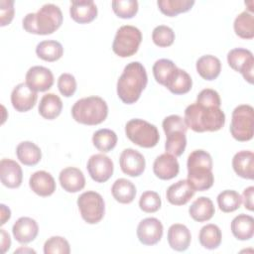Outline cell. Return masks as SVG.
Listing matches in <instances>:
<instances>
[{"label":"cell","mask_w":254,"mask_h":254,"mask_svg":"<svg viewBox=\"0 0 254 254\" xmlns=\"http://www.w3.org/2000/svg\"><path fill=\"white\" fill-rule=\"evenodd\" d=\"M165 86L174 94H185L191 89L192 80L186 70L177 67Z\"/></svg>","instance_id":"obj_29"},{"label":"cell","mask_w":254,"mask_h":254,"mask_svg":"<svg viewBox=\"0 0 254 254\" xmlns=\"http://www.w3.org/2000/svg\"><path fill=\"white\" fill-rule=\"evenodd\" d=\"M63 24V13L59 6L49 3L43 5L36 13H28L23 19L26 32L35 35H50Z\"/></svg>","instance_id":"obj_4"},{"label":"cell","mask_w":254,"mask_h":254,"mask_svg":"<svg viewBox=\"0 0 254 254\" xmlns=\"http://www.w3.org/2000/svg\"><path fill=\"white\" fill-rule=\"evenodd\" d=\"M230 228L236 239L241 241L249 240L254 234V218L251 215L241 213L232 219Z\"/></svg>","instance_id":"obj_26"},{"label":"cell","mask_w":254,"mask_h":254,"mask_svg":"<svg viewBox=\"0 0 254 254\" xmlns=\"http://www.w3.org/2000/svg\"><path fill=\"white\" fill-rule=\"evenodd\" d=\"M14 1L1 0L0 1V26L4 27L9 25L14 18Z\"/></svg>","instance_id":"obj_46"},{"label":"cell","mask_w":254,"mask_h":254,"mask_svg":"<svg viewBox=\"0 0 254 254\" xmlns=\"http://www.w3.org/2000/svg\"><path fill=\"white\" fill-rule=\"evenodd\" d=\"M69 14L73 21L79 24L92 22L97 16V7L92 0L71 1Z\"/></svg>","instance_id":"obj_20"},{"label":"cell","mask_w":254,"mask_h":254,"mask_svg":"<svg viewBox=\"0 0 254 254\" xmlns=\"http://www.w3.org/2000/svg\"><path fill=\"white\" fill-rule=\"evenodd\" d=\"M253 194H254V187H248L243 190L242 193V201L244 203L245 208L252 211L254 209V202H253Z\"/></svg>","instance_id":"obj_47"},{"label":"cell","mask_w":254,"mask_h":254,"mask_svg":"<svg viewBox=\"0 0 254 254\" xmlns=\"http://www.w3.org/2000/svg\"><path fill=\"white\" fill-rule=\"evenodd\" d=\"M148 82L146 68L139 62H131L124 67L117 81V95L125 104L135 103Z\"/></svg>","instance_id":"obj_2"},{"label":"cell","mask_w":254,"mask_h":254,"mask_svg":"<svg viewBox=\"0 0 254 254\" xmlns=\"http://www.w3.org/2000/svg\"><path fill=\"white\" fill-rule=\"evenodd\" d=\"M0 208H1V221H0V224L3 225V224L6 223L7 220L10 219V217H11V210H10L9 207H7L3 203L0 204Z\"/></svg>","instance_id":"obj_49"},{"label":"cell","mask_w":254,"mask_h":254,"mask_svg":"<svg viewBox=\"0 0 254 254\" xmlns=\"http://www.w3.org/2000/svg\"><path fill=\"white\" fill-rule=\"evenodd\" d=\"M0 233H1V250H2V253H5L7 250H9L11 246V239L9 234L4 229H0Z\"/></svg>","instance_id":"obj_48"},{"label":"cell","mask_w":254,"mask_h":254,"mask_svg":"<svg viewBox=\"0 0 254 254\" xmlns=\"http://www.w3.org/2000/svg\"><path fill=\"white\" fill-rule=\"evenodd\" d=\"M161 197L158 192L153 190L144 191L139 199L140 208L147 213H153L161 208Z\"/></svg>","instance_id":"obj_42"},{"label":"cell","mask_w":254,"mask_h":254,"mask_svg":"<svg viewBox=\"0 0 254 254\" xmlns=\"http://www.w3.org/2000/svg\"><path fill=\"white\" fill-rule=\"evenodd\" d=\"M242 203L241 195L232 190H225L217 195V204L223 212H232L240 207Z\"/></svg>","instance_id":"obj_38"},{"label":"cell","mask_w":254,"mask_h":254,"mask_svg":"<svg viewBox=\"0 0 254 254\" xmlns=\"http://www.w3.org/2000/svg\"><path fill=\"white\" fill-rule=\"evenodd\" d=\"M152 40L160 48L170 47L175 41V32L166 25H159L152 32Z\"/></svg>","instance_id":"obj_41"},{"label":"cell","mask_w":254,"mask_h":254,"mask_svg":"<svg viewBox=\"0 0 254 254\" xmlns=\"http://www.w3.org/2000/svg\"><path fill=\"white\" fill-rule=\"evenodd\" d=\"M111 193L116 201L120 203H130L136 195V187L127 179L116 180L111 188Z\"/></svg>","instance_id":"obj_32"},{"label":"cell","mask_w":254,"mask_h":254,"mask_svg":"<svg viewBox=\"0 0 254 254\" xmlns=\"http://www.w3.org/2000/svg\"><path fill=\"white\" fill-rule=\"evenodd\" d=\"M191 240L190 231L185 224H172L168 230V243L175 251H186Z\"/></svg>","instance_id":"obj_24"},{"label":"cell","mask_w":254,"mask_h":254,"mask_svg":"<svg viewBox=\"0 0 254 254\" xmlns=\"http://www.w3.org/2000/svg\"><path fill=\"white\" fill-rule=\"evenodd\" d=\"M94 147L102 153H107L114 149L117 144V135L114 131L103 128L97 130L92 136Z\"/></svg>","instance_id":"obj_37"},{"label":"cell","mask_w":254,"mask_h":254,"mask_svg":"<svg viewBox=\"0 0 254 254\" xmlns=\"http://www.w3.org/2000/svg\"><path fill=\"white\" fill-rule=\"evenodd\" d=\"M162 126L167 138L165 143L166 152L175 157L182 156L187 146L186 133L188 130L184 118L176 114L167 116L163 120Z\"/></svg>","instance_id":"obj_6"},{"label":"cell","mask_w":254,"mask_h":254,"mask_svg":"<svg viewBox=\"0 0 254 254\" xmlns=\"http://www.w3.org/2000/svg\"><path fill=\"white\" fill-rule=\"evenodd\" d=\"M36 54L43 61L56 62L62 58L64 48L60 42L55 40L42 41L36 47Z\"/></svg>","instance_id":"obj_33"},{"label":"cell","mask_w":254,"mask_h":254,"mask_svg":"<svg viewBox=\"0 0 254 254\" xmlns=\"http://www.w3.org/2000/svg\"><path fill=\"white\" fill-rule=\"evenodd\" d=\"M68 241L62 236H52L44 244L45 254H69Z\"/></svg>","instance_id":"obj_43"},{"label":"cell","mask_w":254,"mask_h":254,"mask_svg":"<svg viewBox=\"0 0 254 254\" xmlns=\"http://www.w3.org/2000/svg\"><path fill=\"white\" fill-rule=\"evenodd\" d=\"M63 101L55 93L45 94L39 103V113L40 115L48 120L56 119L62 112Z\"/></svg>","instance_id":"obj_30"},{"label":"cell","mask_w":254,"mask_h":254,"mask_svg":"<svg viewBox=\"0 0 254 254\" xmlns=\"http://www.w3.org/2000/svg\"><path fill=\"white\" fill-rule=\"evenodd\" d=\"M20 252H24V253H36V251L35 250H33V249H31V248H24V247H21V248H19V249H17V250H15L14 251V253L16 254V253H20Z\"/></svg>","instance_id":"obj_50"},{"label":"cell","mask_w":254,"mask_h":254,"mask_svg":"<svg viewBox=\"0 0 254 254\" xmlns=\"http://www.w3.org/2000/svg\"><path fill=\"white\" fill-rule=\"evenodd\" d=\"M59 181L62 188L67 192H77L85 186L83 173L75 167H67L61 171Z\"/></svg>","instance_id":"obj_22"},{"label":"cell","mask_w":254,"mask_h":254,"mask_svg":"<svg viewBox=\"0 0 254 254\" xmlns=\"http://www.w3.org/2000/svg\"><path fill=\"white\" fill-rule=\"evenodd\" d=\"M157 5L160 11L168 16L175 17L180 13L188 12L194 5L193 0H158Z\"/></svg>","instance_id":"obj_36"},{"label":"cell","mask_w":254,"mask_h":254,"mask_svg":"<svg viewBox=\"0 0 254 254\" xmlns=\"http://www.w3.org/2000/svg\"><path fill=\"white\" fill-rule=\"evenodd\" d=\"M18 160L25 166H35L42 158L41 149L31 141L21 142L16 148Z\"/></svg>","instance_id":"obj_31"},{"label":"cell","mask_w":254,"mask_h":254,"mask_svg":"<svg viewBox=\"0 0 254 254\" xmlns=\"http://www.w3.org/2000/svg\"><path fill=\"white\" fill-rule=\"evenodd\" d=\"M163 224L156 217H147L141 220L137 226V237L144 245H155L163 236Z\"/></svg>","instance_id":"obj_14"},{"label":"cell","mask_w":254,"mask_h":254,"mask_svg":"<svg viewBox=\"0 0 254 254\" xmlns=\"http://www.w3.org/2000/svg\"><path fill=\"white\" fill-rule=\"evenodd\" d=\"M142 42V33L135 26H121L114 37L112 51L120 58H128L135 55Z\"/></svg>","instance_id":"obj_9"},{"label":"cell","mask_w":254,"mask_h":254,"mask_svg":"<svg viewBox=\"0 0 254 254\" xmlns=\"http://www.w3.org/2000/svg\"><path fill=\"white\" fill-rule=\"evenodd\" d=\"M112 10L117 17L131 19L138 12V2L136 0H115L112 1Z\"/></svg>","instance_id":"obj_40"},{"label":"cell","mask_w":254,"mask_h":254,"mask_svg":"<svg viewBox=\"0 0 254 254\" xmlns=\"http://www.w3.org/2000/svg\"><path fill=\"white\" fill-rule=\"evenodd\" d=\"M31 190L40 196L52 195L56 190V182L53 176L46 171H37L29 180Z\"/></svg>","instance_id":"obj_21"},{"label":"cell","mask_w":254,"mask_h":254,"mask_svg":"<svg viewBox=\"0 0 254 254\" xmlns=\"http://www.w3.org/2000/svg\"><path fill=\"white\" fill-rule=\"evenodd\" d=\"M26 84L36 92L49 90L54 84V74L48 67L34 65L30 67L25 76Z\"/></svg>","instance_id":"obj_13"},{"label":"cell","mask_w":254,"mask_h":254,"mask_svg":"<svg viewBox=\"0 0 254 254\" xmlns=\"http://www.w3.org/2000/svg\"><path fill=\"white\" fill-rule=\"evenodd\" d=\"M222 239V234L220 228L212 223L206 224L201 227L198 234V240L201 246L206 249L213 250L216 249Z\"/></svg>","instance_id":"obj_34"},{"label":"cell","mask_w":254,"mask_h":254,"mask_svg":"<svg viewBox=\"0 0 254 254\" xmlns=\"http://www.w3.org/2000/svg\"><path fill=\"white\" fill-rule=\"evenodd\" d=\"M0 179L3 186L9 189L19 188L23 180V172L20 165L11 159L0 161Z\"/></svg>","instance_id":"obj_19"},{"label":"cell","mask_w":254,"mask_h":254,"mask_svg":"<svg viewBox=\"0 0 254 254\" xmlns=\"http://www.w3.org/2000/svg\"><path fill=\"white\" fill-rule=\"evenodd\" d=\"M58 88L64 96H72L76 90V80L74 76L66 72L62 73L58 78Z\"/></svg>","instance_id":"obj_44"},{"label":"cell","mask_w":254,"mask_h":254,"mask_svg":"<svg viewBox=\"0 0 254 254\" xmlns=\"http://www.w3.org/2000/svg\"><path fill=\"white\" fill-rule=\"evenodd\" d=\"M194 192L195 190L188 180H180L168 188L166 196L171 204L184 205L193 196Z\"/></svg>","instance_id":"obj_23"},{"label":"cell","mask_w":254,"mask_h":254,"mask_svg":"<svg viewBox=\"0 0 254 254\" xmlns=\"http://www.w3.org/2000/svg\"><path fill=\"white\" fill-rule=\"evenodd\" d=\"M119 164L122 172L130 177H139L143 174L146 167L144 156L132 148H127L122 151Z\"/></svg>","instance_id":"obj_15"},{"label":"cell","mask_w":254,"mask_h":254,"mask_svg":"<svg viewBox=\"0 0 254 254\" xmlns=\"http://www.w3.org/2000/svg\"><path fill=\"white\" fill-rule=\"evenodd\" d=\"M196 103L205 106H215L220 107L221 100L217 91L211 88L202 89L196 96Z\"/></svg>","instance_id":"obj_45"},{"label":"cell","mask_w":254,"mask_h":254,"mask_svg":"<svg viewBox=\"0 0 254 254\" xmlns=\"http://www.w3.org/2000/svg\"><path fill=\"white\" fill-rule=\"evenodd\" d=\"M232 137L240 142L249 141L254 134V109L249 104H241L234 108L229 127Z\"/></svg>","instance_id":"obj_7"},{"label":"cell","mask_w":254,"mask_h":254,"mask_svg":"<svg viewBox=\"0 0 254 254\" xmlns=\"http://www.w3.org/2000/svg\"><path fill=\"white\" fill-rule=\"evenodd\" d=\"M233 28L235 34L246 40H250L254 38V16L247 12L243 11L238 16H236Z\"/></svg>","instance_id":"obj_35"},{"label":"cell","mask_w":254,"mask_h":254,"mask_svg":"<svg viewBox=\"0 0 254 254\" xmlns=\"http://www.w3.org/2000/svg\"><path fill=\"white\" fill-rule=\"evenodd\" d=\"M125 133L131 142L143 148H153L160 140L157 127L143 119L129 120L125 125Z\"/></svg>","instance_id":"obj_8"},{"label":"cell","mask_w":254,"mask_h":254,"mask_svg":"<svg viewBox=\"0 0 254 254\" xmlns=\"http://www.w3.org/2000/svg\"><path fill=\"white\" fill-rule=\"evenodd\" d=\"M72 118L84 125L102 123L108 115L106 101L99 96H88L77 100L71 108Z\"/></svg>","instance_id":"obj_5"},{"label":"cell","mask_w":254,"mask_h":254,"mask_svg":"<svg viewBox=\"0 0 254 254\" xmlns=\"http://www.w3.org/2000/svg\"><path fill=\"white\" fill-rule=\"evenodd\" d=\"M153 172L157 178L161 180H171L178 176L180 172V165L177 157L164 153L158 156L153 164Z\"/></svg>","instance_id":"obj_17"},{"label":"cell","mask_w":254,"mask_h":254,"mask_svg":"<svg viewBox=\"0 0 254 254\" xmlns=\"http://www.w3.org/2000/svg\"><path fill=\"white\" fill-rule=\"evenodd\" d=\"M196 71L205 80L215 79L221 71V63L212 55H204L196 61Z\"/></svg>","instance_id":"obj_27"},{"label":"cell","mask_w":254,"mask_h":254,"mask_svg":"<svg viewBox=\"0 0 254 254\" xmlns=\"http://www.w3.org/2000/svg\"><path fill=\"white\" fill-rule=\"evenodd\" d=\"M188 182L196 191L210 189L214 183L212 174V159L204 150H194L188 158Z\"/></svg>","instance_id":"obj_3"},{"label":"cell","mask_w":254,"mask_h":254,"mask_svg":"<svg viewBox=\"0 0 254 254\" xmlns=\"http://www.w3.org/2000/svg\"><path fill=\"white\" fill-rule=\"evenodd\" d=\"M184 120L187 127L194 132H214L224 126L225 114L220 107L205 106L194 102L186 108Z\"/></svg>","instance_id":"obj_1"},{"label":"cell","mask_w":254,"mask_h":254,"mask_svg":"<svg viewBox=\"0 0 254 254\" xmlns=\"http://www.w3.org/2000/svg\"><path fill=\"white\" fill-rule=\"evenodd\" d=\"M215 212L213 202L210 198L206 196L197 197L190 206L189 213L190 217L197 221L203 222L209 220Z\"/></svg>","instance_id":"obj_28"},{"label":"cell","mask_w":254,"mask_h":254,"mask_svg":"<svg viewBox=\"0 0 254 254\" xmlns=\"http://www.w3.org/2000/svg\"><path fill=\"white\" fill-rule=\"evenodd\" d=\"M76 202L80 215L85 222L96 224L103 218L105 203L100 193L93 190L84 191L78 196Z\"/></svg>","instance_id":"obj_10"},{"label":"cell","mask_w":254,"mask_h":254,"mask_svg":"<svg viewBox=\"0 0 254 254\" xmlns=\"http://www.w3.org/2000/svg\"><path fill=\"white\" fill-rule=\"evenodd\" d=\"M234 172L241 178L253 180L254 178V154L251 151H239L232 159Z\"/></svg>","instance_id":"obj_25"},{"label":"cell","mask_w":254,"mask_h":254,"mask_svg":"<svg viewBox=\"0 0 254 254\" xmlns=\"http://www.w3.org/2000/svg\"><path fill=\"white\" fill-rule=\"evenodd\" d=\"M227 63L232 69L240 72L246 81L253 83L254 58L251 51L243 48L232 49L227 54Z\"/></svg>","instance_id":"obj_11"},{"label":"cell","mask_w":254,"mask_h":254,"mask_svg":"<svg viewBox=\"0 0 254 254\" xmlns=\"http://www.w3.org/2000/svg\"><path fill=\"white\" fill-rule=\"evenodd\" d=\"M38 99L37 92L32 90L26 82L17 84L11 92V103L19 112H27L32 109Z\"/></svg>","instance_id":"obj_16"},{"label":"cell","mask_w":254,"mask_h":254,"mask_svg":"<svg viewBox=\"0 0 254 254\" xmlns=\"http://www.w3.org/2000/svg\"><path fill=\"white\" fill-rule=\"evenodd\" d=\"M178 66L175 63L168 59H160L153 65V74L156 81L165 86L173 72Z\"/></svg>","instance_id":"obj_39"},{"label":"cell","mask_w":254,"mask_h":254,"mask_svg":"<svg viewBox=\"0 0 254 254\" xmlns=\"http://www.w3.org/2000/svg\"><path fill=\"white\" fill-rule=\"evenodd\" d=\"M90 178L96 183H105L108 181L114 170L112 160L104 154L92 155L86 165Z\"/></svg>","instance_id":"obj_12"},{"label":"cell","mask_w":254,"mask_h":254,"mask_svg":"<svg viewBox=\"0 0 254 254\" xmlns=\"http://www.w3.org/2000/svg\"><path fill=\"white\" fill-rule=\"evenodd\" d=\"M12 233L19 243L27 244L35 240L39 233V226L35 219L28 216H22L13 224Z\"/></svg>","instance_id":"obj_18"}]
</instances>
